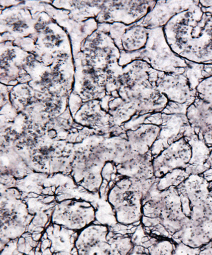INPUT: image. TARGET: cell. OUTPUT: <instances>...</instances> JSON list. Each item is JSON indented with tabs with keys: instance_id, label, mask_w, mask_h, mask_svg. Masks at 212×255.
I'll return each instance as SVG.
<instances>
[{
	"instance_id": "11",
	"label": "cell",
	"mask_w": 212,
	"mask_h": 255,
	"mask_svg": "<svg viewBox=\"0 0 212 255\" xmlns=\"http://www.w3.org/2000/svg\"><path fill=\"white\" fill-rule=\"evenodd\" d=\"M200 4V1H158L143 19L140 25L147 29L165 27L175 15Z\"/></svg>"
},
{
	"instance_id": "23",
	"label": "cell",
	"mask_w": 212,
	"mask_h": 255,
	"mask_svg": "<svg viewBox=\"0 0 212 255\" xmlns=\"http://www.w3.org/2000/svg\"><path fill=\"white\" fill-rule=\"evenodd\" d=\"M202 248L189 247L182 243L175 244L173 255H199Z\"/></svg>"
},
{
	"instance_id": "12",
	"label": "cell",
	"mask_w": 212,
	"mask_h": 255,
	"mask_svg": "<svg viewBox=\"0 0 212 255\" xmlns=\"http://www.w3.org/2000/svg\"><path fill=\"white\" fill-rule=\"evenodd\" d=\"M188 122L199 138L212 147V104L200 99L189 107L186 114Z\"/></svg>"
},
{
	"instance_id": "5",
	"label": "cell",
	"mask_w": 212,
	"mask_h": 255,
	"mask_svg": "<svg viewBox=\"0 0 212 255\" xmlns=\"http://www.w3.org/2000/svg\"><path fill=\"white\" fill-rule=\"evenodd\" d=\"M34 215L28 204L21 199L18 189L8 188L1 191V251L10 241L28 232Z\"/></svg>"
},
{
	"instance_id": "3",
	"label": "cell",
	"mask_w": 212,
	"mask_h": 255,
	"mask_svg": "<svg viewBox=\"0 0 212 255\" xmlns=\"http://www.w3.org/2000/svg\"><path fill=\"white\" fill-rule=\"evenodd\" d=\"M108 161L116 163L115 152L106 146L97 145L74 154L70 175L77 185L89 193L99 194L103 178L102 172Z\"/></svg>"
},
{
	"instance_id": "18",
	"label": "cell",
	"mask_w": 212,
	"mask_h": 255,
	"mask_svg": "<svg viewBox=\"0 0 212 255\" xmlns=\"http://www.w3.org/2000/svg\"><path fill=\"white\" fill-rule=\"evenodd\" d=\"M149 29L140 25L127 30L123 37V45L129 52L140 51L144 49L149 40Z\"/></svg>"
},
{
	"instance_id": "1",
	"label": "cell",
	"mask_w": 212,
	"mask_h": 255,
	"mask_svg": "<svg viewBox=\"0 0 212 255\" xmlns=\"http://www.w3.org/2000/svg\"><path fill=\"white\" fill-rule=\"evenodd\" d=\"M173 51L187 61L212 64V15L200 4L172 18L164 27Z\"/></svg>"
},
{
	"instance_id": "21",
	"label": "cell",
	"mask_w": 212,
	"mask_h": 255,
	"mask_svg": "<svg viewBox=\"0 0 212 255\" xmlns=\"http://www.w3.org/2000/svg\"><path fill=\"white\" fill-rule=\"evenodd\" d=\"M196 97L182 104L169 102L161 113L166 115H186L189 107L195 102Z\"/></svg>"
},
{
	"instance_id": "9",
	"label": "cell",
	"mask_w": 212,
	"mask_h": 255,
	"mask_svg": "<svg viewBox=\"0 0 212 255\" xmlns=\"http://www.w3.org/2000/svg\"><path fill=\"white\" fill-rule=\"evenodd\" d=\"M155 87L167 98L169 102L185 104L197 97V90H191L184 74L157 72Z\"/></svg>"
},
{
	"instance_id": "13",
	"label": "cell",
	"mask_w": 212,
	"mask_h": 255,
	"mask_svg": "<svg viewBox=\"0 0 212 255\" xmlns=\"http://www.w3.org/2000/svg\"><path fill=\"white\" fill-rule=\"evenodd\" d=\"M153 158L151 152L145 155L136 153L128 161L116 166L117 174L138 181H146L153 178Z\"/></svg>"
},
{
	"instance_id": "17",
	"label": "cell",
	"mask_w": 212,
	"mask_h": 255,
	"mask_svg": "<svg viewBox=\"0 0 212 255\" xmlns=\"http://www.w3.org/2000/svg\"><path fill=\"white\" fill-rule=\"evenodd\" d=\"M180 193L186 196L191 207L206 200L212 194L210 182L202 175H190L177 187Z\"/></svg>"
},
{
	"instance_id": "16",
	"label": "cell",
	"mask_w": 212,
	"mask_h": 255,
	"mask_svg": "<svg viewBox=\"0 0 212 255\" xmlns=\"http://www.w3.org/2000/svg\"><path fill=\"white\" fill-rule=\"evenodd\" d=\"M191 147L192 156L190 162L186 168V171L189 175H203L210 168L207 166L211 147L197 133L185 138Z\"/></svg>"
},
{
	"instance_id": "20",
	"label": "cell",
	"mask_w": 212,
	"mask_h": 255,
	"mask_svg": "<svg viewBox=\"0 0 212 255\" xmlns=\"http://www.w3.org/2000/svg\"><path fill=\"white\" fill-rule=\"evenodd\" d=\"M188 67L185 70L184 75L188 80L189 86L191 90H197L198 86L204 81L202 71L204 64L191 62L187 61Z\"/></svg>"
},
{
	"instance_id": "14",
	"label": "cell",
	"mask_w": 212,
	"mask_h": 255,
	"mask_svg": "<svg viewBox=\"0 0 212 255\" xmlns=\"http://www.w3.org/2000/svg\"><path fill=\"white\" fill-rule=\"evenodd\" d=\"M159 125L143 124L134 130L126 132V137L132 150L138 154L145 155L149 153L160 135Z\"/></svg>"
},
{
	"instance_id": "2",
	"label": "cell",
	"mask_w": 212,
	"mask_h": 255,
	"mask_svg": "<svg viewBox=\"0 0 212 255\" xmlns=\"http://www.w3.org/2000/svg\"><path fill=\"white\" fill-rule=\"evenodd\" d=\"M122 177L111 181L113 185L108 186L106 201L113 209L117 223L122 226H129L141 222L143 200L158 178L138 181Z\"/></svg>"
},
{
	"instance_id": "7",
	"label": "cell",
	"mask_w": 212,
	"mask_h": 255,
	"mask_svg": "<svg viewBox=\"0 0 212 255\" xmlns=\"http://www.w3.org/2000/svg\"><path fill=\"white\" fill-rule=\"evenodd\" d=\"M96 219L97 211L90 202L69 198L57 202L51 222L70 231L80 232L95 223Z\"/></svg>"
},
{
	"instance_id": "24",
	"label": "cell",
	"mask_w": 212,
	"mask_h": 255,
	"mask_svg": "<svg viewBox=\"0 0 212 255\" xmlns=\"http://www.w3.org/2000/svg\"><path fill=\"white\" fill-rule=\"evenodd\" d=\"M202 12L212 15V1H200Z\"/></svg>"
},
{
	"instance_id": "4",
	"label": "cell",
	"mask_w": 212,
	"mask_h": 255,
	"mask_svg": "<svg viewBox=\"0 0 212 255\" xmlns=\"http://www.w3.org/2000/svg\"><path fill=\"white\" fill-rule=\"evenodd\" d=\"M133 248L131 237H115L107 225L95 223L80 232L75 242L79 255H129Z\"/></svg>"
},
{
	"instance_id": "10",
	"label": "cell",
	"mask_w": 212,
	"mask_h": 255,
	"mask_svg": "<svg viewBox=\"0 0 212 255\" xmlns=\"http://www.w3.org/2000/svg\"><path fill=\"white\" fill-rule=\"evenodd\" d=\"M160 117L158 122L161 128L160 135L150 151L154 158L171 143L184 137V131L189 125L186 115H166L161 113Z\"/></svg>"
},
{
	"instance_id": "27",
	"label": "cell",
	"mask_w": 212,
	"mask_h": 255,
	"mask_svg": "<svg viewBox=\"0 0 212 255\" xmlns=\"http://www.w3.org/2000/svg\"><path fill=\"white\" fill-rule=\"evenodd\" d=\"M210 188H211V190L212 192V181L210 182Z\"/></svg>"
},
{
	"instance_id": "19",
	"label": "cell",
	"mask_w": 212,
	"mask_h": 255,
	"mask_svg": "<svg viewBox=\"0 0 212 255\" xmlns=\"http://www.w3.org/2000/svg\"><path fill=\"white\" fill-rule=\"evenodd\" d=\"M189 175L185 169L180 168L173 170L159 179L157 184V188L159 191H163L172 186L178 187L185 180L188 179Z\"/></svg>"
},
{
	"instance_id": "26",
	"label": "cell",
	"mask_w": 212,
	"mask_h": 255,
	"mask_svg": "<svg viewBox=\"0 0 212 255\" xmlns=\"http://www.w3.org/2000/svg\"><path fill=\"white\" fill-rule=\"evenodd\" d=\"M207 166L210 169H212V149L211 152H210L208 159H207Z\"/></svg>"
},
{
	"instance_id": "15",
	"label": "cell",
	"mask_w": 212,
	"mask_h": 255,
	"mask_svg": "<svg viewBox=\"0 0 212 255\" xmlns=\"http://www.w3.org/2000/svg\"><path fill=\"white\" fill-rule=\"evenodd\" d=\"M79 233L52 223L45 231L47 238L51 241V250L54 255L63 253L72 254Z\"/></svg>"
},
{
	"instance_id": "22",
	"label": "cell",
	"mask_w": 212,
	"mask_h": 255,
	"mask_svg": "<svg viewBox=\"0 0 212 255\" xmlns=\"http://www.w3.org/2000/svg\"><path fill=\"white\" fill-rule=\"evenodd\" d=\"M197 92L200 99L212 104V77L204 79L198 86Z\"/></svg>"
},
{
	"instance_id": "8",
	"label": "cell",
	"mask_w": 212,
	"mask_h": 255,
	"mask_svg": "<svg viewBox=\"0 0 212 255\" xmlns=\"http://www.w3.org/2000/svg\"><path fill=\"white\" fill-rule=\"evenodd\" d=\"M191 156L192 151L188 141L184 137L179 138L153 158L154 177L160 179L173 170L186 169Z\"/></svg>"
},
{
	"instance_id": "25",
	"label": "cell",
	"mask_w": 212,
	"mask_h": 255,
	"mask_svg": "<svg viewBox=\"0 0 212 255\" xmlns=\"http://www.w3.org/2000/svg\"><path fill=\"white\" fill-rule=\"evenodd\" d=\"M202 75L204 79L212 77V64H204Z\"/></svg>"
},
{
	"instance_id": "6",
	"label": "cell",
	"mask_w": 212,
	"mask_h": 255,
	"mask_svg": "<svg viewBox=\"0 0 212 255\" xmlns=\"http://www.w3.org/2000/svg\"><path fill=\"white\" fill-rule=\"evenodd\" d=\"M131 61L147 62L152 69L167 74H184L187 60L173 51L165 37L164 27L149 29V40L144 49L131 52Z\"/></svg>"
}]
</instances>
